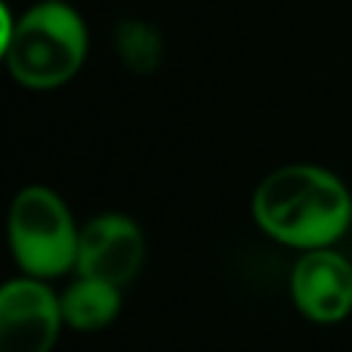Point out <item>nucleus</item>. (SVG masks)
Instances as JSON below:
<instances>
[{
	"instance_id": "f257e3e1",
	"label": "nucleus",
	"mask_w": 352,
	"mask_h": 352,
	"mask_svg": "<svg viewBox=\"0 0 352 352\" xmlns=\"http://www.w3.org/2000/svg\"><path fill=\"white\" fill-rule=\"evenodd\" d=\"M260 232L297 254L337 248L352 226V186L322 164H281L250 198Z\"/></svg>"
},
{
	"instance_id": "39448f33",
	"label": "nucleus",
	"mask_w": 352,
	"mask_h": 352,
	"mask_svg": "<svg viewBox=\"0 0 352 352\" xmlns=\"http://www.w3.org/2000/svg\"><path fill=\"white\" fill-rule=\"evenodd\" d=\"M146 263V232L127 213H96L80 226L74 275L127 287Z\"/></svg>"
},
{
	"instance_id": "6e6552de",
	"label": "nucleus",
	"mask_w": 352,
	"mask_h": 352,
	"mask_svg": "<svg viewBox=\"0 0 352 352\" xmlns=\"http://www.w3.org/2000/svg\"><path fill=\"white\" fill-rule=\"evenodd\" d=\"M121 65L133 74H155L164 62V34L148 19H121L111 31Z\"/></svg>"
},
{
	"instance_id": "423d86ee",
	"label": "nucleus",
	"mask_w": 352,
	"mask_h": 352,
	"mask_svg": "<svg viewBox=\"0 0 352 352\" xmlns=\"http://www.w3.org/2000/svg\"><path fill=\"white\" fill-rule=\"evenodd\" d=\"M291 303L312 324H340L352 316V260L337 248L300 254L287 278Z\"/></svg>"
},
{
	"instance_id": "0eeeda50",
	"label": "nucleus",
	"mask_w": 352,
	"mask_h": 352,
	"mask_svg": "<svg viewBox=\"0 0 352 352\" xmlns=\"http://www.w3.org/2000/svg\"><path fill=\"white\" fill-rule=\"evenodd\" d=\"M59 297H62L65 328L78 331V334H96V331H105L121 316L124 287L74 275V281H68L65 291H59Z\"/></svg>"
},
{
	"instance_id": "7ed1b4c3",
	"label": "nucleus",
	"mask_w": 352,
	"mask_h": 352,
	"mask_svg": "<svg viewBox=\"0 0 352 352\" xmlns=\"http://www.w3.org/2000/svg\"><path fill=\"white\" fill-rule=\"evenodd\" d=\"M10 250L19 272L28 278L56 281L78 269L80 226L72 207L50 186H25L16 192L6 219Z\"/></svg>"
},
{
	"instance_id": "f03ea898",
	"label": "nucleus",
	"mask_w": 352,
	"mask_h": 352,
	"mask_svg": "<svg viewBox=\"0 0 352 352\" xmlns=\"http://www.w3.org/2000/svg\"><path fill=\"white\" fill-rule=\"evenodd\" d=\"M90 53L87 22L68 0H37L0 43L10 78L25 90H56L78 78Z\"/></svg>"
},
{
	"instance_id": "20e7f679",
	"label": "nucleus",
	"mask_w": 352,
	"mask_h": 352,
	"mask_svg": "<svg viewBox=\"0 0 352 352\" xmlns=\"http://www.w3.org/2000/svg\"><path fill=\"white\" fill-rule=\"evenodd\" d=\"M62 328V297L50 281L16 275L0 287V352H53Z\"/></svg>"
}]
</instances>
